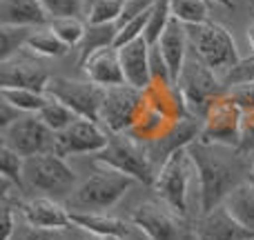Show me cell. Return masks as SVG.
I'll list each match as a JSON object with an SVG mask.
<instances>
[{
  "label": "cell",
  "mask_w": 254,
  "mask_h": 240,
  "mask_svg": "<svg viewBox=\"0 0 254 240\" xmlns=\"http://www.w3.org/2000/svg\"><path fill=\"white\" fill-rule=\"evenodd\" d=\"M188 151L196 167L201 214H210L221 207L232 189L246 183L250 176V156L237 147L207 144L196 140L188 147Z\"/></svg>",
  "instance_id": "obj_1"
},
{
  "label": "cell",
  "mask_w": 254,
  "mask_h": 240,
  "mask_svg": "<svg viewBox=\"0 0 254 240\" xmlns=\"http://www.w3.org/2000/svg\"><path fill=\"white\" fill-rule=\"evenodd\" d=\"M136 180L127 174L112 169L105 165H96V171L85 183L76 187V192L67 198L69 211H105L114 207L121 198L131 189Z\"/></svg>",
  "instance_id": "obj_2"
},
{
  "label": "cell",
  "mask_w": 254,
  "mask_h": 240,
  "mask_svg": "<svg viewBox=\"0 0 254 240\" xmlns=\"http://www.w3.org/2000/svg\"><path fill=\"white\" fill-rule=\"evenodd\" d=\"M96 165H105L112 169L127 174L136 180L154 187L156 180V167L147 153V144L131 138L129 134H110V143L103 151L94 156Z\"/></svg>",
  "instance_id": "obj_3"
},
{
  "label": "cell",
  "mask_w": 254,
  "mask_h": 240,
  "mask_svg": "<svg viewBox=\"0 0 254 240\" xmlns=\"http://www.w3.org/2000/svg\"><path fill=\"white\" fill-rule=\"evenodd\" d=\"M190 49L201 62H205L212 71L219 76L228 74L239 60V49L234 43L232 34L219 22H203V25H190L188 27Z\"/></svg>",
  "instance_id": "obj_4"
},
{
  "label": "cell",
  "mask_w": 254,
  "mask_h": 240,
  "mask_svg": "<svg viewBox=\"0 0 254 240\" xmlns=\"http://www.w3.org/2000/svg\"><path fill=\"white\" fill-rule=\"evenodd\" d=\"M25 185L49 198H69L78 187V176L56 151L38 153L25 158Z\"/></svg>",
  "instance_id": "obj_5"
},
{
  "label": "cell",
  "mask_w": 254,
  "mask_h": 240,
  "mask_svg": "<svg viewBox=\"0 0 254 240\" xmlns=\"http://www.w3.org/2000/svg\"><path fill=\"white\" fill-rule=\"evenodd\" d=\"M176 87L181 89L185 102H188L190 114L194 118H203L212 102L228 92L221 76L216 71H212L205 62L198 60L196 56H188L183 71L176 80Z\"/></svg>",
  "instance_id": "obj_6"
},
{
  "label": "cell",
  "mask_w": 254,
  "mask_h": 240,
  "mask_svg": "<svg viewBox=\"0 0 254 240\" xmlns=\"http://www.w3.org/2000/svg\"><path fill=\"white\" fill-rule=\"evenodd\" d=\"M192 174H196V167L192 162L188 147L174 151L156 171L154 189L163 205H167L176 216H188V189L192 183Z\"/></svg>",
  "instance_id": "obj_7"
},
{
  "label": "cell",
  "mask_w": 254,
  "mask_h": 240,
  "mask_svg": "<svg viewBox=\"0 0 254 240\" xmlns=\"http://www.w3.org/2000/svg\"><path fill=\"white\" fill-rule=\"evenodd\" d=\"M241 122L243 109L232 98L230 89L219 96L205 111L201 122V143L223 144V147H237L241 144Z\"/></svg>",
  "instance_id": "obj_8"
},
{
  "label": "cell",
  "mask_w": 254,
  "mask_h": 240,
  "mask_svg": "<svg viewBox=\"0 0 254 240\" xmlns=\"http://www.w3.org/2000/svg\"><path fill=\"white\" fill-rule=\"evenodd\" d=\"M45 94L49 98L65 102L78 118L101 122L103 100H105V87L101 85L92 80H71L63 76H52Z\"/></svg>",
  "instance_id": "obj_9"
},
{
  "label": "cell",
  "mask_w": 254,
  "mask_h": 240,
  "mask_svg": "<svg viewBox=\"0 0 254 240\" xmlns=\"http://www.w3.org/2000/svg\"><path fill=\"white\" fill-rule=\"evenodd\" d=\"M0 138L4 147L13 149L22 158L56 151V131L49 129L38 118V114H25L9 127L0 129Z\"/></svg>",
  "instance_id": "obj_10"
},
{
  "label": "cell",
  "mask_w": 254,
  "mask_h": 240,
  "mask_svg": "<svg viewBox=\"0 0 254 240\" xmlns=\"http://www.w3.org/2000/svg\"><path fill=\"white\" fill-rule=\"evenodd\" d=\"M145 109L143 92L131 85H116L105 89V100H103L101 125L110 134H127L138 120V116Z\"/></svg>",
  "instance_id": "obj_11"
},
{
  "label": "cell",
  "mask_w": 254,
  "mask_h": 240,
  "mask_svg": "<svg viewBox=\"0 0 254 240\" xmlns=\"http://www.w3.org/2000/svg\"><path fill=\"white\" fill-rule=\"evenodd\" d=\"M107 143H110V131L103 129L101 122L78 118L65 131L56 134V153L63 158L80 156V153L96 156L107 147Z\"/></svg>",
  "instance_id": "obj_12"
},
{
  "label": "cell",
  "mask_w": 254,
  "mask_h": 240,
  "mask_svg": "<svg viewBox=\"0 0 254 240\" xmlns=\"http://www.w3.org/2000/svg\"><path fill=\"white\" fill-rule=\"evenodd\" d=\"M181 216H176L167 205L156 200L140 202L131 211L129 220L136 229L149 240H179L181 238Z\"/></svg>",
  "instance_id": "obj_13"
},
{
  "label": "cell",
  "mask_w": 254,
  "mask_h": 240,
  "mask_svg": "<svg viewBox=\"0 0 254 240\" xmlns=\"http://www.w3.org/2000/svg\"><path fill=\"white\" fill-rule=\"evenodd\" d=\"M49 80H52V76H49V71L45 67H40L31 58L20 56V53H16L9 60H0V87L47 92Z\"/></svg>",
  "instance_id": "obj_14"
},
{
  "label": "cell",
  "mask_w": 254,
  "mask_h": 240,
  "mask_svg": "<svg viewBox=\"0 0 254 240\" xmlns=\"http://www.w3.org/2000/svg\"><path fill=\"white\" fill-rule=\"evenodd\" d=\"M20 214L27 225L40 229H56V232H65V229L76 227L71 223V211L67 205H61L58 200L49 196L34 198V200L20 202Z\"/></svg>",
  "instance_id": "obj_15"
},
{
  "label": "cell",
  "mask_w": 254,
  "mask_h": 240,
  "mask_svg": "<svg viewBox=\"0 0 254 240\" xmlns=\"http://www.w3.org/2000/svg\"><path fill=\"white\" fill-rule=\"evenodd\" d=\"M196 240H254V234L239 225L225 207H216L210 214H201L194 227Z\"/></svg>",
  "instance_id": "obj_16"
},
{
  "label": "cell",
  "mask_w": 254,
  "mask_h": 240,
  "mask_svg": "<svg viewBox=\"0 0 254 240\" xmlns=\"http://www.w3.org/2000/svg\"><path fill=\"white\" fill-rule=\"evenodd\" d=\"M149 49L152 45L145 38H136L131 43L119 47L121 67L125 74V83L136 89H147L152 85V71H149Z\"/></svg>",
  "instance_id": "obj_17"
},
{
  "label": "cell",
  "mask_w": 254,
  "mask_h": 240,
  "mask_svg": "<svg viewBox=\"0 0 254 240\" xmlns=\"http://www.w3.org/2000/svg\"><path fill=\"white\" fill-rule=\"evenodd\" d=\"M158 49H161L163 58H165L167 67H170L172 80H179L181 71H183V65L188 60V49H190V38H188V25H183L181 20L172 18L167 29L163 31L161 40H158Z\"/></svg>",
  "instance_id": "obj_18"
},
{
  "label": "cell",
  "mask_w": 254,
  "mask_h": 240,
  "mask_svg": "<svg viewBox=\"0 0 254 240\" xmlns=\"http://www.w3.org/2000/svg\"><path fill=\"white\" fill-rule=\"evenodd\" d=\"M80 67L87 74V80H92V83L101 85L105 89L125 83V74H123V67H121L119 49L116 47H107L92 53Z\"/></svg>",
  "instance_id": "obj_19"
},
{
  "label": "cell",
  "mask_w": 254,
  "mask_h": 240,
  "mask_svg": "<svg viewBox=\"0 0 254 240\" xmlns=\"http://www.w3.org/2000/svg\"><path fill=\"white\" fill-rule=\"evenodd\" d=\"M143 98L147 107L161 111L172 120H183L192 116L183 94L174 83H152L147 89H143Z\"/></svg>",
  "instance_id": "obj_20"
},
{
  "label": "cell",
  "mask_w": 254,
  "mask_h": 240,
  "mask_svg": "<svg viewBox=\"0 0 254 240\" xmlns=\"http://www.w3.org/2000/svg\"><path fill=\"white\" fill-rule=\"evenodd\" d=\"M52 18L40 0H0V25L13 27H49Z\"/></svg>",
  "instance_id": "obj_21"
},
{
  "label": "cell",
  "mask_w": 254,
  "mask_h": 240,
  "mask_svg": "<svg viewBox=\"0 0 254 240\" xmlns=\"http://www.w3.org/2000/svg\"><path fill=\"white\" fill-rule=\"evenodd\" d=\"M179 122L181 120H172V118H167L165 114H161V111L145 105L143 114L138 116V120L134 122V127H131L127 134H129L131 138L140 140V143L149 144V143H156V140L165 138Z\"/></svg>",
  "instance_id": "obj_22"
},
{
  "label": "cell",
  "mask_w": 254,
  "mask_h": 240,
  "mask_svg": "<svg viewBox=\"0 0 254 240\" xmlns=\"http://www.w3.org/2000/svg\"><path fill=\"white\" fill-rule=\"evenodd\" d=\"M71 223L94 236H127L129 227L125 220L114 218V216L101 214V211H71Z\"/></svg>",
  "instance_id": "obj_23"
},
{
  "label": "cell",
  "mask_w": 254,
  "mask_h": 240,
  "mask_svg": "<svg viewBox=\"0 0 254 240\" xmlns=\"http://www.w3.org/2000/svg\"><path fill=\"white\" fill-rule=\"evenodd\" d=\"M223 207L239 225L254 234V185L250 180L234 187L232 193L223 200Z\"/></svg>",
  "instance_id": "obj_24"
},
{
  "label": "cell",
  "mask_w": 254,
  "mask_h": 240,
  "mask_svg": "<svg viewBox=\"0 0 254 240\" xmlns=\"http://www.w3.org/2000/svg\"><path fill=\"white\" fill-rule=\"evenodd\" d=\"M116 36H119V22H107V25H89L87 22L85 38L78 45V62L83 65L92 53L107 47H114Z\"/></svg>",
  "instance_id": "obj_25"
},
{
  "label": "cell",
  "mask_w": 254,
  "mask_h": 240,
  "mask_svg": "<svg viewBox=\"0 0 254 240\" xmlns=\"http://www.w3.org/2000/svg\"><path fill=\"white\" fill-rule=\"evenodd\" d=\"M0 96L13 105L22 114H38L47 105L49 96L45 92H34V89H20V87H0Z\"/></svg>",
  "instance_id": "obj_26"
},
{
  "label": "cell",
  "mask_w": 254,
  "mask_h": 240,
  "mask_svg": "<svg viewBox=\"0 0 254 240\" xmlns=\"http://www.w3.org/2000/svg\"><path fill=\"white\" fill-rule=\"evenodd\" d=\"M36 27H13V25H0V60H9L16 53H20L22 47H27V40Z\"/></svg>",
  "instance_id": "obj_27"
},
{
  "label": "cell",
  "mask_w": 254,
  "mask_h": 240,
  "mask_svg": "<svg viewBox=\"0 0 254 240\" xmlns=\"http://www.w3.org/2000/svg\"><path fill=\"white\" fill-rule=\"evenodd\" d=\"M172 18L181 20L183 25H203L210 20L207 0H170Z\"/></svg>",
  "instance_id": "obj_28"
},
{
  "label": "cell",
  "mask_w": 254,
  "mask_h": 240,
  "mask_svg": "<svg viewBox=\"0 0 254 240\" xmlns=\"http://www.w3.org/2000/svg\"><path fill=\"white\" fill-rule=\"evenodd\" d=\"M38 118L43 120L52 131L61 134V131H65L67 127L71 125V122L78 120V116H76L74 111H71L69 107L65 105V102L56 100V98H49L47 105H45L43 109L38 111Z\"/></svg>",
  "instance_id": "obj_29"
},
{
  "label": "cell",
  "mask_w": 254,
  "mask_h": 240,
  "mask_svg": "<svg viewBox=\"0 0 254 240\" xmlns=\"http://www.w3.org/2000/svg\"><path fill=\"white\" fill-rule=\"evenodd\" d=\"M49 29L56 38H61L67 47H78L85 38L87 31V22H83L78 16H69V18H54L49 22Z\"/></svg>",
  "instance_id": "obj_30"
},
{
  "label": "cell",
  "mask_w": 254,
  "mask_h": 240,
  "mask_svg": "<svg viewBox=\"0 0 254 240\" xmlns=\"http://www.w3.org/2000/svg\"><path fill=\"white\" fill-rule=\"evenodd\" d=\"M27 49L43 58H61L69 51V47L61 38H56L49 27H47V31H34L31 38L27 40Z\"/></svg>",
  "instance_id": "obj_31"
},
{
  "label": "cell",
  "mask_w": 254,
  "mask_h": 240,
  "mask_svg": "<svg viewBox=\"0 0 254 240\" xmlns=\"http://www.w3.org/2000/svg\"><path fill=\"white\" fill-rule=\"evenodd\" d=\"M127 0H94L87 7V18L89 25H107V22H119L125 11Z\"/></svg>",
  "instance_id": "obj_32"
},
{
  "label": "cell",
  "mask_w": 254,
  "mask_h": 240,
  "mask_svg": "<svg viewBox=\"0 0 254 240\" xmlns=\"http://www.w3.org/2000/svg\"><path fill=\"white\" fill-rule=\"evenodd\" d=\"M172 20V9H170V0H158L156 4L152 7V13L147 18V25H145L143 38L147 40L149 45H156L161 40L163 31L167 29Z\"/></svg>",
  "instance_id": "obj_33"
},
{
  "label": "cell",
  "mask_w": 254,
  "mask_h": 240,
  "mask_svg": "<svg viewBox=\"0 0 254 240\" xmlns=\"http://www.w3.org/2000/svg\"><path fill=\"white\" fill-rule=\"evenodd\" d=\"M0 169H2V178H7L11 185L22 189L25 185V158L18 156L13 149L0 144Z\"/></svg>",
  "instance_id": "obj_34"
},
{
  "label": "cell",
  "mask_w": 254,
  "mask_h": 240,
  "mask_svg": "<svg viewBox=\"0 0 254 240\" xmlns=\"http://www.w3.org/2000/svg\"><path fill=\"white\" fill-rule=\"evenodd\" d=\"M223 85L228 89L232 87H239V85H248V83H254V53L248 58H241L228 74L221 76Z\"/></svg>",
  "instance_id": "obj_35"
},
{
  "label": "cell",
  "mask_w": 254,
  "mask_h": 240,
  "mask_svg": "<svg viewBox=\"0 0 254 240\" xmlns=\"http://www.w3.org/2000/svg\"><path fill=\"white\" fill-rule=\"evenodd\" d=\"M45 11L49 18H69V16H80L85 9V0H40Z\"/></svg>",
  "instance_id": "obj_36"
},
{
  "label": "cell",
  "mask_w": 254,
  "mask_h": 240,
  "mask_svg": "<svg viewBox=\"0 0 254 240\" xmlns=\"http://www.w3.org/2000/svg\"><path fill=\"white\" fill-rule=\"evenodd\" d=\"M149 71H152V83H174L158 45H152L149 49Z\"/></svg>",
  "instance_id": "obj_37"
},
{
  "label": "cell",
  "mask_w": 254,
  "mask_h": 240,
  "mask_svg": "<svg viewBox=\"0 0 254 240\" xmlns=\"http://www.w3.org/2000/svg\"><path fill=\"white\" fill-rule=\"evenodd\" d=\"M65 232L40 229V227H31V225H27L25 229H16V236H13L11 240H65Z\"/></svg>",
  "instance_id": "obj_38"
},
{
  "label": "cell",
  "mask_w": 254,
  "mask_h": 240,
  "mask_svg": "<svg viewBox=\"0 0 254 240\" xmlns=\"http://www.w3.org/2000/svg\"><path fill=\"white\" fill-rule=\"evenodd\" d=\"M243 153L254 151V107L248 111H243V122H241V144H239Z\"/></svg>",
  "instance_id": "obj_39"
},
{
  "label": "cell",
  "mask_w": 254,
  "mask_h": 240,
  "mask_svg": "<svg viewBox=\"0 0 254 240\" xmlns=\"http://www.w3.org/2000/svg\"><path fill=\"white\" fill-rule=\"evenodd\" d=\"M230 94H232V98L239 102V107H241L243 111H248V109H252L254 107V83L232 87L230 89Z\"/></svg>",
  "instance_id": "obj_40"
},
{
  "label": "cell",
  "mask_w": 254,
  "mask_h": 240,
  "mask_svg": "<svg viewBox=\"0 0 254 240\" xmlns=\"http://www.w3.org/2000/svg\"><path fill=\"white\" fill-rule=\"evenodd\" d=\"M16 216H13V209L9 205L2 207V240H11L16 236Z\"/></svg>",
  "instance_id": "obj_41"
},
{
  "label": "cell",
  "mask_w": 254,
  "mask_h": 240,
  "mask_svg": "<svg viewBox=\"0 0 254 240\" xmlns=\"http://www.w3.org/2000/svg\"><path fill=\"white\" fill-rule=\"evenodd\" d=\"M22 111H18L13 105H9L7 100L0 102V129H4V127H9L11 122H16L18 118H22Z\"/></svg>",
  "instance_id": "obj_42"
},
{
  "label": "cell",
  "mask_w": 254,
  "mask_h": 240,
  "mask_svg": "<svg viewBox=\"0 0 254 240\" xmlns=\"http://www.w3.org/2000/svg\"><path fill=\"white\" fill-rule=\"evenodd\" d=\"M92 236L94 234L85 232V229H80V227H71L65 232V240H94Z\"/></svg>",
  "instance_id": "obj_43"
},
{
  "label": "cell",
  "mask_w": 254,
  "mask_h": 240,
  "mask_svg": "<svg viewBox=\"0 0 254 240\" xmlns=\"http://www.w3.org/2000/svg\"><path fill=\"white\" fill-rule=\"evenodd\" d=\"M248 45H250V49H252V53H254V22L248 27Z\"/></svg>",
  "instance_id": "obj_44"
},
{
  "label": "cell",
  "mask_w": 254,
  "mask_h": 240,
  "mask_svg": "<svg viewBox=\"0 0 254 240\" xmlns=\"http://www.w3.org/2000/svg\"><path fill=\"white\" fill-rule=\"evenodd\" d=\"M250 162H252V167H250V176H248V180L254 185V151L250 153Z\"/></svg>",
  "instance_id": "obj_45"
},
{
  "label": "cell",
  "mask_w": 254,
  "mask_h": 240,
  "mask_svg": "<svg viewBox=\"0 0 254 240\" xmlns=\"http://www.w3.org/2000/svg\"><path fill=\"white\" fill-rule=\"evenodd\" d=\"M212 2H219V4H223V7H232L234 0H212Z\"/></svg>",
  "instance_id": "obj_46"
},
{
  "label": "cell",
  "mask_w": 254,
  "mask_h": 240,
  "mask_svg": "<svg viewBox=\"0 0 254 240\" xmlns=\"http://www.w3.org/2000/svg\"><path fill=\"white\" fill-rule=\"evenodd\" d=\"M101 240H123V236H103Z\"/></svg>",
  "instance_id": "obj_47"
}]
</instances>
